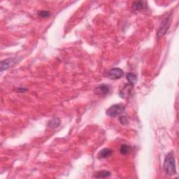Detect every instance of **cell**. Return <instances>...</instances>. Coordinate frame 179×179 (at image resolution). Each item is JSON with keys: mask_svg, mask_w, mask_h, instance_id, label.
<instances>
[{"mask_svg": "<svg viewBox=\"0 0 179 179\" xmlns=\"http://www.w3.org/2000/svg\"><path fill=\"white\" fill-rule=\"evenodd\" d=\"M60 124V120L59 119V118H54L49 121L48 126H49L50 128H53V129H54V128L58 127Z\"/></svg>", "mask_w": 179, "mask_h": 179, "instance_id": "obj_12", "label": "cell"}, {"mask_svg": "<svg viewBox=\"0 0 179 179\" xmlns=\"http://www.w3.org/2000/svg\"><path fill=\"white\" fill-rule=\"evenodd\" d=\"M163 168L167 176L174 175L176 173L174 154L173 152L168 153L164 161Z\"/></svg>", "mask_w": 179, "mask_h": 179, "instance_id": "obj_1", "label": "cell"}, {"mask_svg": "<svg viewBox=\"0 0 179 179\" xmlns=\"http://www.w3.org/2000/svg\"><path fill=\"white\" fill-rule=\"evenodd\" d=\"M27 91V88H19L17 89V92H25Z\"/></svg>", "mask_w": 179, "mask_h": 179, "instance_id": "obj_16", "label": "cell"}, {"mask_svg": "<svg viewBox=\"0 0 179 179\" xmlns=\"http://www.w3.org/2000/svg\"><path fill=\"white\" fill-rule=\"evenodd\" d=\"M171 22V14H169L167 16L164 18L162 22H161L160 26L159 27V29L157 32L158 38L162 37L167 33V30L170 27Z\"/></svg>", "mask_w": 179, "mask_h": 179, "instance_id": "obj_2", "label": "cell"}, {"mask_svg": "<svg viewBox=\"0 0 179 179\" xmlns=\"http://www.w3.org/2000/svg\"><path fill=\"white\" fill-rule=\"evenodd\" d=\"M113 150L110 148H104L102 150H100L97 155L98 159H105L109 157L112 154Z\"/></svg>", "mask_w": 179, "mask_h": 179, "instance_id": "obj_8", "label": "cell"}, {"mask_svg": "<svg viewBox=\"0 0 179 179\" xmlns=\"http://www.w3.org/2000/svg\"><path fill=\"white\" fill-rule=\"evenodd\" d=\"M38 15H39V16H40V18H45L49 17L50 14V12L48 11H40Z\"/></svg>", "mask_w": 179, "mask_h": 179, "instance_id": "obj_14", "label": "cell"}, {"mask_svg": "<svg viewBox=\"0 0 179 179\" xmlns=\"http://www.w3.org/2000/svg\"><path fill=\"white\" fill-rule=\"evenodd\" d=\"M126 78L128 81H129V84H132V85H135L137 82V77L133 73H128V74L126 75Z\"/></svg>", "mask_w": 179, "mask_h": 179, "instance_id": "obj_11", "label": "cell"}, {"mask_svg": "<svg viewBox=\"0 0 179 179\" xmlns=\"http://www.w3.org/2000/svg\"><path fill=\"white\" fill-rule=\"evenodd\" d=\"M146 7V3L143 1H137L132 3V9L135 11H142Z\"/></svg>", "mask_w": 179, "mask_h": 179, "instance_id": "obj_9", "label": "cell"}, {"mask_svg": "<svg viewBox=\"0 0 179 179\" xmlns=\"http://www.w3.org/2000/svg\"><path fill=\"white\" fill-rule=\"evenodd\" d=\"M119 121L122 125H127L128 123V118L125 115H121L119 118Z\"/></svg>", "mask_w": 179, "mask_h": 179, "instance_id": "obj_15", "label": "cell"}, {"mask_svg": "<svg viewBox=\"0 0 179 179\" xmlns=\"http://www.w3.org/2000/svg\"><path fill=\"white\" fill-rule=\"evenodd\" d=\"M111 176V172L108 171L102 170L97 171V173H95V175L93 176V178H107Z\"/></svg>", "mask_w": 179, "mask_h": 179, "instance_id": "obj_10", "label": "cell"}, {"mask_svg": "<svg viewBox=\"0 0 179 179\" xmlns=\"http://www.w3.org/2000/svg\"><path fill=\"white\" fill-rule=\"evenodd\" d=\"M18 60L16 58H8L3 60L1 62V67H0V69H1V72H4L5 70H7L10 69V68L14 67L15 64L17 63Z\"/></svg>", "mask_w": 179, "mask_h": 179, "instance_id": "obj_5", "label": "cell"}, {"mask_svg": "<svg viewBox=\"0 0 179 179\" xmlns=\"http://www.w3.org/2000/svg\"><path fill=\"white\" fill-rule=\"evenodd\" d=\"M133 86L134 85L130 84L125 85V86L123 87V89L120 90V97L123 98H127L128 97H130V96L132 95V90L133 88Z\"/></svg>", "mask_w": 179, "mask_h": 179, "instance_id": "obj_7", "label": "cell"}, {"mask_svg": "<svg viewBox=\"0 0 179 179\" xmlns=\"http://www.w3.org/2000/svg\"><path fill=\"white\" fill-rule=\"evenodd\" d=\"M110 91V86L106 84L100 85L95 89V92L99 95H107Z\"/></svg>", "mask_w": 179, "mask_h": 179, "instance_id": "obj_6", "label": "cell"}, {"mask_svg": "<svg viewBox=\"0 0 179 179\" xmlns=\"http://www.w3.org/2000/svg\"><path fill=\"white\" fill-rule=\"evenodd\" d=\"M125 107L123 104H114L109 107L106 111V114L109 117H115L125 112Z\"/></svg>", "mask_w": 179, "mask_h": 179, "instance_id": "obj_3", "label": "cell"}, {"mask_svg": "<svg viewBox=\"0 0 179 179\" xmlns=\"http://www.w3.org/2000/svg\"><path fill=\"white\" fill-rule=\"evenodd\" d=\"M131 150H132V148L127 144L121 145L120 148V152L121 154H123V155L128 154V153H130Z\"/></svg>", "mask_w": 179, "mask_h": 179, "instance_id": "obj_13", "label": "cell"}, {"mask_svg": "<svg viewBox=\"0 0 179 179\" xmlns=\"http://www.w3.org/2000/svg\"><path fill=\"white\" fill-rule=\"evenodd\" d=\"M123 74H124V72L120 68H113L108 72L107 77L112 80H117L120 79Z\"/></svg>", "mask_w": 179, "mask_h": 179, "instance_id": "obj_4", "label": "cell"}]
</instances>
